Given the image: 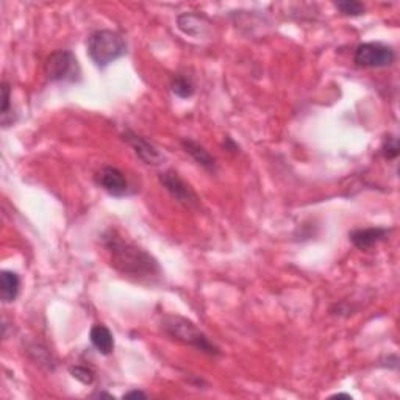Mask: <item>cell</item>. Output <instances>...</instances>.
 I'll return each instance as SVG.
<instances>
[{"label": "cell", "instance_id": "6da1fadb", "mask_svg": "<svg viewBox=\"0 0 400 400\" xmlns=\"http://www.w3.org/2000/svg\"><path fill=\"white\" fill-rule=\"evenodd\" d=\"M102 244L108 252L111 266L128 279L139 283H155L163 274L158 261L151 254L128 243L113 229L102 235Z\"/></svg>", "mask_w": 400, "mask_h": 400}, {"label": "cell", "instance_id": "7a4b0ae2", "mask_svg": "<svg viewBox=\"0 0 400 400\" xmlns=\"http://www.w3.org/2000/svg\"><path fill=\"white\" fill-rule=\"evenodd\" d=\"M161 330L171 339L185 346H190L199 352L211 355V357L221 355L219 347L213 344L208 337H206L203 332H200L191 321L182 318V316H164V318L161 319Z\"/></svg>", "mask_w": 400, "mask_h": 400}, {"label": "cell", "instance_id": "3957f363", "mask_svg": "<svg viewBox=\"0 0 400 400\" xmlns=\"http://www.w3.org/2000/svg\"><path fill=\"white\" fill-rule=\"evenodd\" d=\"M127 54V43L113 30H98L88 38V55L103 69Z\"/></svg>", "mask_w": 400, "mask_h": 400}, {"label": "cell", "instance_id": "277c9868", "mask_svg": "<svg viewBox=\"0 0 400 400\" xmlns=\"http://www.w3.org/2000/svg\"><path fill=\"white\" fill-rule=\"evenodd\" d=\"M50 82H75L80 75L79 61L70 50H55L44 64Z\"/></svg>", "mask_w": 400, "mask_h": 400}, {"label": "cell", "instance_id": "5b68a950", "mask_svg": "<svg viewBox=\"0 0 400 400\" xmlns=\"http://www.w3.org/2000/svg\"><path fill=\"white\" fill-rule=\"evenodd\" d=\"M353 61L360 68H388L396 61V52L382 43H364L355 50Z\"/></svg>", "mask_w": 400, "mask_h": 400}, {"label": "cell", "instance_id": "8992f818", "mask_svg": "<svg viewBox=\"0 0 400 400\" xmlns=\"http://www.w3.org/2000/svg\"><path fill=\"white\" fill-rule=\"evenodd\" d=\"M160 182L164 186V190L177 200L178 203L185 205L186 208H194L199 205V197L196 192L191 190L190 185L185 183V180L178 176L176 171H166L160 174Z\"/></svg>", "mask_w": 400, "mask_h": 400}, {"label": "cell", "instance_id": "52a82bcc", "mask_svg": "<svg viewBox=\"0 0 400 400\" xmlns=\"http://www.w3.org/2000/svg\"><path fill=\"white\" fill-rule=\"evenodd\" d=\"M95 180L102 190H105L109 196L113 197H125L130 196V185H128V180L125 177V174L116 169V167L107 166L102 167L95 176Z\"/></svg>", "mask_w": 400, "mask_h": 400}, {"label": "cell", "instance_id": "ba28073f", "mask_svg": "<svg viewBox=\"0 0 400 400\" xmlns=\"http://www.w3.org/2000/svg\"><path fill=\"white\" fill-rule=\"evenodd\" d=\"M122 138H124V141H127V143L132 146V149L134 151V153H137V157L139 160H143L146 164L160 166L164 161L163 153H161L157 147L134 132L127 130L124 134H122Z\"/></svg>", "mask_w": 400, "mask_h": 400}, {"label": "cell", "instance_id": "9c48e42d", "mask_svg": "<svg viewBox=\"0 0 400 400\" xmlns=\"http://www.w3.org/2000/svg\"><path fill=\"white\" fill-rule=\"evenodd\" d=\"M390 230L385 227H369V229H358L353 230L349 235L352 244L360 250H369L380 241H383L388 236Z\"/></svg>", "mask_w": 400, "mask_h": 400}, {"label": "cell", "instance_id": "30bf717a", "mask_svg": "<svg viewBox=\"0 0 400 400\" xmlns=\"http://www.w3.org/2000/svg\"><path fill=\"white\" fill-rule=\"evenodd\" d=\"M178 29L183 31L185 35H190L192 38H202L208 35L210 22L206 21L203 16L192 15V13H185L177 17Z\"/></svg>", "mask_w": 400, "mask_h": 400}, {"label": "cell", "instance_id": "8fae6325", "mask_svg": "<svg viewBox=\"0 0 400 400\" xmlns=\"http://www.w3.org/2000/svg\"><path fill=\"white\" fill-rule=\"evenodd\" d=\"M182 146L185 152L188 153L200 167H203V169L208 172H216V160L211 157L210 152L206 151L203 146H200L192 139H183Z\"/></svg>", "mask_w": 400, "mask_h": 400}, {"label": "cell", "instance_id": "7c38bea8", "mask_svg": "<svg viewBox=\"0 0 400 400\" xmlns=\"http://www.w3.org/2000/svg\"><path fill=\"white\" fill-rule=\"evenodd\" d=\"M89 338H91L93 346L98 349L99 353L102 355H109L114 351V338L111 332L108 330L105 325L98 324L91 328V333H89Z\"/></svg>", "mask_w": 400, "mask_h": 400}, {"label": "cell", "instance_id": "4fadbf2b", "mask_svg": "<svg viewBox=\"0 0 400 400\" xmlns=\"http://www.w3.org/2000/svg\"><path fill=\"white\" fill-rule=\"evenodd\" d=\"M19 288H21V279L16 272L13 270H3L2 275H0V298L5 303L15 302Z\"/></svg>", "mask_w": 400, "mask_h": 400}, {"label": "cell", "instance_id": "5bb4252c", "mask_svg": "<svg viewBox=\"0 0 400 400\" xmlns=\"http://www.w3.org/2000/svg\"><path fill=\"white\" fill-rule=\"evenodd\" d=\"M171 89H172V93L180 99H190L192 98V94H194L196 91L194 83H192L190 77L180 75V74L174 77V80L171 83Z\"/></svg>", "mask_w": 400, "mask_h": 400}, {"label": "cell", "instance_id": "9a60e30c", "mask_svg": "<svg viewBox=\"0 0 400 400\" xmlns=\"http://www.w3.org/2000/svg\"><path fill=\"white\" fill-rule=\"evenodd\" d=\"M337 6V10L341 13V15L344 16H361L364 15V5L360 3V2H355V0H344V2H337L334 3Z\"/></svg>", "mask_w": 400, "mask_h": 400}, {"label": "cell", "instance_id": "2e32d148", "mask_svg": "<svg viewBox=\"0 0 400 400\" xmlns=\"http://www.w3.org/2000/svg\"><path fill=\"white\" fill-rule=\"evenodd\" d=\"M70 374H72V377L79 380L83 385H93L94 382V372L86 366L70 367Z\"/></svg>", "mask_w": 400, "mask_h": 400}, {"label": "cell", "instance_id": "e0dca14e", "mask_svg": "<svg viewBox=\"0 0 400 400\" xmlns=\"http://www.w3.org/2000/svg\"><path fill=\"white\" fill-rule=\"evenodd\" d=\"M399 139L396 137H388L382 146V155L385 160H396L399 157Z\"/></svg>", "mask_w": 400, "mask_h": 400}, {"label": "cell", "instance_id": "ac0fdd59", "mask_svg": "<svg viewBox=\"0 0 400 400\" xmlns=\"http://www.w3.org/2000/svg\"><path fill=\"white\" fill-rule=\"evenodd\" d=\"M10 105H11V89H10L8 83L3 82L2 83V109H0L3 119L6 118V114L10 113Z\"/></svg>", "mask_w": 400, "mask_h": 400}, {"label": "cell", "instance_id": "d6986e66", "mask_svg": "<svg viewBox=\"0 0 400 400\" xmlns=\"http://www.w3.org/2000/svg\"><path fill=\"white\" fill-rule=\"evenodd\" d=\"M124 399H147V394L139 390H133L130 392H127V394H124Z\"/></svg>", "mask_w": 400, "mask_h": 400}, {"label": "cell", "instance_id": "ffe728a7", "mask_svg": "<svg viewBox=\"0 0 400 400\" xmlns=\"http://www.w3.org/2000/svg\"><path fill=\"white\" fill-rule=\"evenodd\" d=\"M332 399H352V396H349V394H334V396H332Z\"/></svg>", "mask_w": 400, "mask_h": 400}]
</instances>
